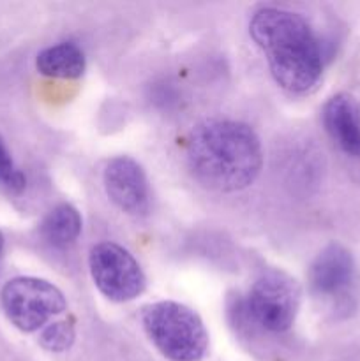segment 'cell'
Masks as SVG:
<instances>
[{"mask_svg": "<svg viewBox=\"0 0 360 361\" xmlns=\"http://www.w3.org/2000/svg\"><path fill=\"white\" fill-rule=\"evenodd\" d=\"M187 162L194 178L219 192H236L258 178L263 148L247 123L214 118L196 126L187 143Z\"/></svg>", "mask_w": 360, "mask_h": 361, "instance_id": "cell-1", "label": "cell"}, {"mask_svg": "<svg viewBox=\"0 0 360 361\" xmlns=\"http://www.w3.org/2000/svg\"><path fill=\"white\" fill-rule=\"evenodd\" d=\"M251 37L267 56L275 83L292 94L313 90L323 73L320 41L300 14L261 7L249 23Z\"/></svg>", "mask_w": 360, "mask_h": 361, "instance_id": "cell-2", "label": "cell"}, {"mask_svg": "<svg viewBox=\"0 0 360 361\" xmlns=\"http://www.w3.org/2000/svg\"><path fill=\"white\" fill-rule=\"evenodd\" d=\"M147 337L172 361H200L208 348V334L201 317L176 302H157L141 312Z\"/></svg>", "mask_w": 360, "mask_h": 361, "instance_id": "cell-3", "label": "cell"}, {"mask_svg": "<svg viewBox=\"0 0 360 361\" xmlns=\"http://www.w3.org/2000/svg\"><path fill=\"white\" fill-rule=\"evenodd\" d=\"M0 305L11 324L32 334L62 314L67 303L64 293L52 282L37 277H16L0 291Z\"/></svg>", "mask_w": 360, "mask_h": 361, "instance_id": "cell-4", "label": "cell"}, {"mask_svg": "<svg viewBox=\"0 0 360 361\" xmlns=\"http://www.w3.org/2000/svg\"><path fill=\"white\" fill-rule=\"evenodd\" d=\"M300 307V288L282 271H267L256 279L246 300V312L253 323L270 334L293 326Z\"/></svg>", "mask_w": 360, "mask_h": 361, "instance_id": "cell-5", "label": "cell"}, {"mask_svg": "<svg viewBox=\"0 0 360 361\" xmlns=\"http://www.w3.org/2000/svg\"><path fill=\"white\" fill-rule=\"evenodd\" d=\"M88 268L99 291L113 302H131L147 284L140 263L119 243L101 242L92 247Z\"/></svg>", "mask_w": 360, "mask_h": 361, "instance_id": "cell-6", "label": "cell"}, {"mask_svg": "<svg viewBox=\"0 0 360 361\" xmlns=\"http://www.w3.org/2000/svg\"><path fill=\"white\" fill-rule=\"evenodd\" d=\"M104 187L109 200L129 215H145L150 204V189L143 168L134 159L120 155L104 168Z\"/></svg>", "mask_w": 360, "mask_h": 361, "instance_id": "cell-7", "label": "cell"}, {"mask_svg": "<svg viewBox=\"0 0 360 361\" xmlns=\"http://www.w3.org/2000/svg\"><path fill=\"white\" fill-rule=\"evenodd\" d=\"M355 279V263L344 247L328 245L313 261L309 282L313 291L321 298H342Z\"/></svg>", "mask_w": 360, "mask_h": 361, "instance_id": "cell-8", "label": "cell"}, {"mask_svg": "<svg viewBox=\"0 0 360 361\" xmlns=\"http://www.w3.org/2000/svg\"><path fill=\"white\" fill-rule=\"evenodd\" d=\"M323 126L344 154L360 157V104L349 94H335L323 106Z\"/></svg>", "mask_w": 360, "mask_h": 361, "instance_id": "cell-9", "label": "cell"}, {"mask_svg": "<svg viewBox=\"0 0 360 361\" xmlns=\"http://www.w3.org/2000/svg\"><path fill=\"white\" fill-rule=\"evenodd\" d=\"M85 55L74 42H60L42 49L35 59V67L41 74L60 80H76L85 73Z\"/></svg>", "mask_w": 360, "mask_h": 361, "instance_id": "cell-10", "label": "cell"}, {"mask_svg": "<svg viewBox=\"0 0 360 361\" xmlns=\"http://www.w3.org/2000/svg\"><path fill=\"white\" fill-rule=\"evenodd\" d=\"M81 233L80 212L64 203L53 208L41 224V235L53 249H67Z\"/></svg>", "mask_w": 360, "mask_h": 361, "instance_id": "cell-11", "label": "cell"}, {"mask_svg": "<svg viewBox=\"0 0 360 361\" xmlns=\"http://www.w3.org/2000/svg\"><path fill=\"white\" fill-rule=\"evenodd\" d=\"M25 183H27L25 175L14 164L9 148L0 137V187L11 190V192H20L25 189Z\"/></svg>", "mask_w": 360, "mask_h": 361, "instance_id": "cell-12", "label": "cell"}, {"mask_svg": "<svg viewBox=\"0 0 360 361\" xmlns=\"http://www.w3.org/2000/svg\"><path fill=\"white\" fill-rule=\"evenodd\" d=\"M74 341V328L66 321H59V323H52L42 330L41 344L48 351L62 353L71 348Z\"/></svg>", "mask_w": 360, "mask_h": 361, "instance_id": "cell-13", "label": "cell"}, {"mask_svg": "<svg viewBox=\"0 0 360 361\" xmlns=\"http://www.w3.org/2000/svg\"><path fill=\"white\" fill-rule=\"evenodd\" d=\"M2 249H4V236L2 233H0V252H2Z\"/></svg>", "mask_w": 360, "mask_h": 361, "instance_id": "cell-14", "label": "cell"}]
</instances>
